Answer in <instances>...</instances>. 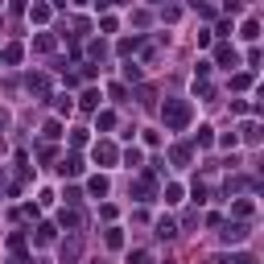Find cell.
Segmentation results:
<instances>
[{"mask_svg": "<svg viewBox=\"0 0 264 264\" xmlns=\"http://www.w3.org/2000/svg\"><path fill=\"white\" fill-rule=\"evenodd\" d=\"M21 54H25V50H21V45H4V54H0V62L17 66V62H21Z\"/></svg>", "mask_w": 264, "mask_h": 264, "instance_id": "obj_6", "label": "cell"}, {"mask_svg": "<svg viewBox=\"0 0 264 264\" xmlns=\"http://www.w3.org/2000/svg\"><path fill=\"white\" fill-rule=\"evenodd\" d=\"M256 33H260L256 21H244V33H239V38H244V41H256Z\"/></svg>", "mask_w": 264, "mask_h": 264, "instance_id": "obj_8", "label": "cell"}, {"mask_svg": "<svg viewBox=\"0 0 264 264\" xmlns=\"http://www.w3.org/2000/svg\"><path fill=\"white\" fill-rule=\"evenodd\" d=\"M157 235H161V239H169V235H178V227L169 223V219H161V223H157Z\"/></svg>", "mask_w": 264, "mask_h": 264, "instance_id": "obj_9", "label": "cell"}, {"mask_svg": "<svg viewBox=\"0 0 264 264\" xmlns=\"http://www.w3.org/2000/svg\"><path fill=\"white\" fill-rule=\"evenodd\" d=\"M95 161H108V165H112V161H116V149H112L108 141H103V145H95Z\"/></svg>", "mask_w": 264, "mask_h": 264, "instance_id": "obj_5", "label": "cell"}, {"mask_svg": "<svg viewBox=\"0 0 264 264\" xmlns=\"http://www.w3.org/2000/svg\"><path fill=\"white\" fill-rule=\"evenodd\" d=\"M62 174H71V178H78V174H83V157H66V161H62Z\"/></svg>", "mask_w": 264, "mask_h": 264, "instance_id": "obj_3", "label": "cell"}, {"mask_svg": "<svg viewBox=\"0 0 264 264\" xmlns=\"http://www.w3.org/2000/svg\"><path fill=\"white\" fill-rule=\"evenodd\" d=\"M231 211H235V215H239V219H248V215H252V202H248V198H244V202H235V206H231Z\"/></svg>", "mask_w": 264, "mask_h": 264, "instance_id": "obj_13", "label": "cell"}, {"mask_svg": "<svg viewBox=\"0 0 264 264\" xmlns=\"http://www.w3.org/2000/svg\"><path fill=\"white\" fill-rule=\"evenodd\" d=\"M223 239H227V244H244V239H248V227H244V223H227Z\"/></svg>", "mask_w": 264, "mask_h": 264, "instance_id": "obj_2", "label": "cell"}, {"mask_svg": "<svg viewBox=\"0 0 264 264\" xmlns=\"http://www.w3.org/2000/svg\"><path fill=\"white\" fill-rule=\"evenodd\" d=\"M87 190H91V198H103V194H108V178H103V174H99V178H91V182H87Z\"/></svg>", "mask_w": 264, "mask_h": 264, "instance_id": "obj_4", "label": "cell"}, {"mask_svg": "<svg viewBox=\"0 0 264 264\" xmlns=\"http://www.w3.org/2000/svg\"><path fill=\"white\" fill-rule=\"evenodd\" d=\"M50 239H54V227H50V223L38 227V244H50Z\"/></svg>", "mask_w": 264, "mask_h": 264, "instance_id": "obj_12", "label": "cell"}, {"mask_svg": "<svg viewBox=\"0 0 264 264\" xmlns=\"http://www.w3.org/2000/svg\"><path fill=\"white\" fill-rule=\"evenodd\" d=\"M124 78H141V66H136V62H124Z\"/></svg>", "mask_w": 264, "mask_h": 264, "instance_id": "obj_14", "label": "cell"}, {"mask_svg": "<svg viewBox=\"0 0 264 264\" xmlns=\"http://www.w3.org/2000/svg\"><path fill=\"white\" fill-rule=\"evenodd\" d=\"M215 58H219V62H231V66H235V50H231V45H219V54H215Z\"/></svg>", "mask_w": 264, "mask_h": 264, "instance_id": "obj_11", "label": "cell"}, {"mask_svg": "<svg viewBox=\"0 0 264 264\" xmlns=\"http://www.w3.org/2000/svg\"><path fill=\"white\" fill-rule=\"evenodd\" d=\"M124 161H128V169H141V149H128V153H124Z\"/></svg>", "mask_w": 264, "mask_h": 264, "instance_id": "obj_10", "label": "cell"}, {"mask_svg": "<svg viewBox=\"0 0 264 264\" xmlns=\"http://www.w3.org/2000/svg\"><path fill=\"white\" fill-rule=\"evenodd\" d=\"M153 4H157V0H153Z\"/></svg>", "mask_w": 264, "mask_h": 264, "instance_id": "obj_15", "label": "cell"}, {"mask_svg": "<svg viewBox=\"0 0 264 264\" xmlns=\"http://www.w3.org/2000/svg\"><path fill=\"white\" fill-rule=\"evenodd\" d=\"M194 116V108L186 99H165V108H161V120H165V128L169 132H186V124Z\"/></svg>", "mask_w": 264, "mask_h": 264, "instance_id": "obj_1", "label": "cell"}, {"mask_svg": "<svg viewBox=\"0 0 264 264\" xmlns=\"http://www.w3.org/2000/svg\"><path fill=\"white\" fill-rule=\"evenodd\" d=\"M29 21H38V25H45V21H50V8H45V4H33V8H29Z\"/></svg>", "mask_w": 264, "mask_h": 264, "instance_id": "obj_7", "label": "cell"}]
</instances>
